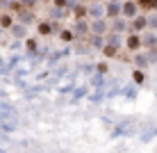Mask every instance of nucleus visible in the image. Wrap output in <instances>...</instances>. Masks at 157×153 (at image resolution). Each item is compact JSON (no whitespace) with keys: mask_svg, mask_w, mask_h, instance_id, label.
<instances>
[{"mask_svg":"<svg viewBox=\"0 0 157 153\" xmlns=\"http://www.w3.org/2000/svg\"><path fill=\"white\" fill-rule=\"evenodd\" d=\"M139 46H141V39H139L137 34H132V37H130V39H128V48H132V50H137Z\"/></svg>","mask_w":157,"mask_h":153,"instance_id":"obj_1","label":"nucleus"},{"mask_svg":"<svg viewBox=\"0 0 157 153\" xmlns=\"http://www.w3.org/2000/svg\"><path fill=\"white\" fill-rule=\"evenodd\" d=\"M134 12H137V5H134V2H125V5H123V14H125V16H132Z\"/></svg>","mask_w":157,"mask_h":153,"instance_id":"obj_2","label":"nucleus"},{"mask_svg":"<svg viewBox=\"0 0 157 153\" xmlns=\"http://www.w3.org/2000/svg\"><path fill=\"white\" fill-rule=\"evenodd\" d=\"M39 32H41V34H48V32H50V25H46V23L39 25Z\"/></svg>","mask_w":157,"mask_h":153,"instance_id":"obj_3","label":"nucleus"},{"mask_svg":"<svg viewBox=\"0 0 157 153\" xmlns=\"http://www.w3.org/2000/svg\"><path fill=\"white\" fill-rule=\"evenodd\" d=\"M134 28H146V18H137V23H134Z\"/></svg>","mask_w":157,"mask_h":153,"instance_id":"obj_4","label":"nucleus"},{"mask_svg":"<svg viewBox=\"0 0 157 153\" xmlns=\"http://www.w3.org/2000/svg\"><path fill=\"white\" fill-rule=\"evenodd\" d=\"M23 2H28V5H32V2H34V0H23Z\"/></svg>","mask_w":157,"mask_h":153,"instance_id":"obj_5","label":"nucleus"}]
</instances>
